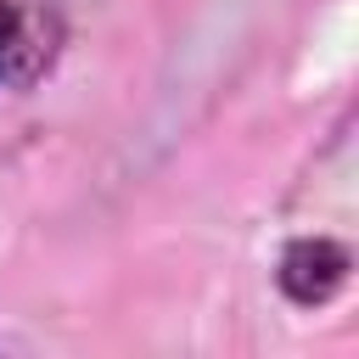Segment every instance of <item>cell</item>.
<instances>
[{
    "label": "cell",
    "mask_w": 359,
    "mask_h": 359,
    "mask_svg": "<svg viewBox=\"0 0 359 359\" xmlns=\"http://www.w3.org/2000/svg\"><path fill=\"white\" fill-rule=\"evenodd\" d=\"M348 280V252L337 241H297L286 258H280V286L297 297V303H325L337 286Z\"/></svg>",
    "instance_id": "6da1fadb"
},
{
    "label": "cell",
    "mask_w": 359,
    "mask_h": 359,
    "mask_svg": "<svg viewBox=\"0 0 359 359\" xmlns=\"http://www.w3.org/2000/svg\"><path fill=\"white\" fill-rule=\"evenodd\" d=\"M6 45H11V11H6V0H0V56H6Z\"/></svg>",
    "instance_id": "7a4b0ae2"
}]
</instances>
